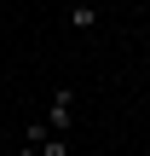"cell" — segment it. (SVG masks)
Masks as SVG:
<instances>
[{
    "instance_id": "6da1fadb",
    "label": "cell",
    "mask_w": 150,
    "mask_h": 156,
    "mask_svg": "<svg viewBox=\"0 0 150 156\" xmlns=\"http://www.w3.org/2000/svg\"><path fill=\"white\" fill-rule=\"evenodd\" d=\"M40 122H46L52 133H64V139H69V127H75V87H52V98H46Z\"/></svg>"
},
{
    "instance_id": "7a4b0ae2",
    "label": "cell",
    "mask_w": 150,
    "mask_h": 156,
    "mask_svg": "<svg viewBox=\"0 0 150 156\" xmlns=\"http://www.w3.org/2000/svg\"><path fill=\"white\" fill-rule=\"evenodd\" d=\"M40 156H69V139L64 133H40Z\"/></svg>"
},
{
    "instance_id": "3957f363",
    "label": "cell",
    "mask_w": 150,
    "mask_h": 156,
    "mask_svg": "<svg viewBox=\"0 0 150 156\" xmlns=\"http://www.w3.org/2000/svg\"><path fill=\"white\" fill-rule=\"evenodd\" d=\"M69 23H75V29H98V6H75Z\"/></svg>"
},
{
    "instance_id": "277c9868",
    "label": "cell",
    "mask_w": 150,
    "mask_h": 156,
    "mask_svg": "<svg viewBox=\"0 0 150 156\" xmlns=\"http://www.w3.org/2000/svg\"><path fill=\"white\" fill-rule=\"evenodd\" d=\"M12 156H40V145H29V139H23V145H17Z\"/></svg>"
}]
</instances>
